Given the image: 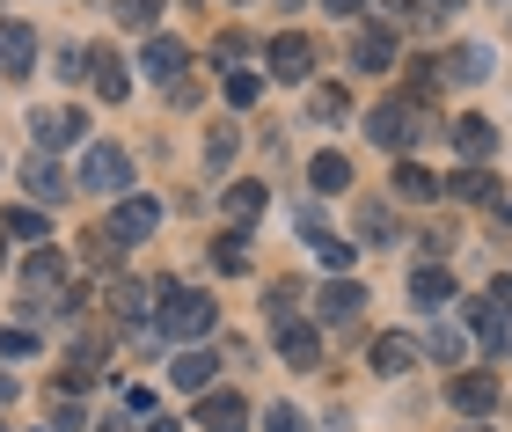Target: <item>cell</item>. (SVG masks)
I'll return each instance as SVG.
<instances>
[{"mask_svg":"<svg viewBox=\"0 0 512 432\" xmlns=\"http://www.w3.org/2000/svg\"><path fill=\"white\" fill-rule=\"evenodd\" d=\"M154 330H161V337H205V330H213V301H205V293H191V286H161Z\"/></svg>","mask_w":512,"mask_h":432,"instance_id":"obj_1","label":"cell"},{"mask_svg":"<svg viewBox=\"0 0 512 432\" xmlns=\"http://www.w3.org/2000/svg\"><path fill=\"white\" fill-rule=\"evenodd\" d=\"M81 191L125 198V191H132V162H125L118 147H88V154H81Z\"/></svg>","mask_w":512,"mask_h":432,"instance_id":"obj_2","label":"cell"},{"mask_svg":"<svg viewBox=\"0 0 512 432\" xmlns=\"http://www.w3.org/2000/svg\"><path fill=\"white\" fill-rule=\"evenodd\" d=\"M59 279H66V264L52 257V249H37V257H30V264H22V293H30V315L59 301Z\"/></svg>","mask_w":512,"mask_h":432,"instance_id":"obj_3","label":"cell"},{"mask_svg":"<svg viewBox=\"0 0 512 432\" xmlns=\"http://www.w3.org/2000/svg\"><path fill=\"white\" fill-rule=\"evenodd\" d=\"M447 403H454V411H469V418H491L498 411V374H454L447 381Z\"/></svg>","mask_w":512,"mask_h":432,"instance_id":"obj_4","label":"cell"},{"mask_svg":"<svg viewBox=\"0 0 512 432\" xmlns=\"http://www.w3.org/2000/svg\"><path fill=\"white\" fill-rule=\"evenodd\" d=\"M198 432H249V403H242L235 389L205 396V403H198Z\"/></svg>","mask_w":512,"mask_h":432,"instance_id":"obj_5","label":"cell"},{"mask_svg":"<svg viewBox=\"0 0 512 432\" xmlns=\"http://www.w3.org/2000/svg\"><path fill=\"white\" fill-rule=\"evenodd\" d=\"M81 66H88V81H96V96H103V103H125V88H132V81H125V59L110 52V44H96V52H88Z\"/></svg>","mask_w":512,"mask_h":432,"instance_id":"obj_6","label":"cell"},{"mask_svg":"<svg viewBox=\"0 0 512 432\" xmlns=\"http://www.w3.org/2000/svg\"><path fill=\"white\" fill-rule=\"evenodd\" d=\"M366 132H374V147H395V154H403V147L417 140V132H410V103H374Z\"/></svg>","mask_w":512,"mask_h":432,"instance_id":"obj_7","label":"cell"},{"mask_svg":"<svg viewBox=\"0 0 512 432\" xmlns=\"http://www.w3.org/2000/svg\"><path fill=\"white\" fill-rule=\"evenodd\" d=\"M154 227H161L154 198H118V220H110V235H118V242H147Z\"/></svg>","mask_w":512,"mask_h":432,"instance_id":"obj_8","label":"cell"},{"mask_svg":"<svg viewBox=\"0 0 512 432\" xmlns=\"http://www.w3.org/2000/svg\"><path fill=\"white\" fill-rule=\"evenodd\" d=\"M315 44L308 37H271V81H308Z\"/></svg>","mask_w":512,"mask_h":432,"instance_id":"obj_9","label":"cell"},{"mask_svg":"<svg viewBox=\"0 0 512 432\" xmlns=\"http://www.w3.org/2000/svg\"><path fill=\"white\" fill-rule=\"evenodd\" d=\"M278 359H286V367H315V359H322L315 330H308V323H293V315H278Z\"/></svg>","mask_w":512,"mask_h":432,"instance_id":"obj_10","label":"cell"},{"mask_svg":"<svg viewBox=\"0 0 512 432\" xmlns=\"http://www.w3.org/2000/svg\"><path fill=\"white\" fill-rule=\"evenodd\" d=\"M37 66V37L22 22H0V74H30Z\"/></svg>","mask_w":512,"mask_h":432,"instance_id":"obj_11","label":"cell"},{"mask_svg":"<svg viewBox=\"0 0 512 432\" xmlns=\"http://www.w3.org/2000/svg\"><path fill=\"white\" fill-rule=\"evenodd\" d=\"M30 132H37V147H74L81 140V110H37Z\"/></svg>","mask_w":512,"mask_h":432,"instance_id":"obj_12","label":"cell"},{"mask_svg":"<svg viewBox=\"0 0 512 432\" xmlns=\"http://www.w3.org/2000/svg\"><path fill=\"white\" fill-rule=\"evenodd\" d=\"M300 235H308V249H315V264H322V271H352V249H344L337 235H322V220H315V213H300Z\"/></svg>","mask_w":512,"mask_h":432,"instance_id":"obj_13","label":"cell"},{"mask_svg":"<svg viewBox=\"0 0 512 432\" xmlns=\"http://www.w3.org/2000/svg\"><path fill=\"white\" fill-rule=\"evenodd\" d=\"M183 59H191V52H183L176 37H147V52H139V66H147L154 81H176V74H183Z\"/></svg>","mask_w":512,"mask_h":432,"instance_id":"obj_14","label":"cell"},{"mask_svg":"<svg viewBox=\"0 0 512 432\" xmlns=\"http://www.w3.org/2000/svg\"><path fill=\"white\" fill-rule=\"evenodd\" d=\"M447 140H454L461 154H469V162H483V154L498 147V132H491V118H454V132H447Z\"/></svg>","mask_w":512,"mask_h":432,"instance_id":"obj_15","label":"cell"},{"mask_svg":"<svg viewBox=\"0 0 512 432\" xmlns=\"http://www.w3.org/2000/svg\"><path fill=\"white\" fill-rule=\"evenodd\" d=\"M439 74H447V81H483V74H491V52H483V44H461V52L439 59Z\"/></svg>","mask_w":512,"mask_h":432,"instance_id":"obj_16","label":"cell"},{"mask_svg":"<svg viewBox=\"0 0 512 432\" xmlns=\"http://www.w3.org/2000/svg\"><path fill=\"white\" fill-rule=\"evenodd\" d=\"M410 293H417V308H447V301H454V279H447L439 264H425V271L410 279Z\"/></svg>","mask_w":512,"mask_h":432,"instance_id":"obj_17","label":"cell"},{"mask_svg":"<svg viewBox=\"0 0 512 432\" xmlns=\"http://www.w3.org/2000/svg\"><path fill=\"white\" fill-rule=\"evenodd\" d=\"M366 308V293L352 286V279H337V286H322V315H330V323H352V315Z\"/></svg>","mask_w":512,"mask_h":432,"instance_id":"obj_18","label":"cell"},{"mask_svg":"<svg viewBox=\"0 0 512 432\" xmlns=\"http://www.w3.org/2000/svg\"><path fill=\"white\" fill-rule=\"evenodd\" d=\"M469 323H476V337H483V345H512V315H505L498 301H483V308H469Z\"/></svg>","mask_w":512,"mask_h":432,"instance_id":"obj_19","label":"cell"},{"mask_svg":"<svg viewBox=\"0 0 512 432\" xmlns=\"http://www.w3.org/2000/svg\"><path fill=\"white\" fill-rule=\"evenodd\" d=\"M395 191H403L410 206H425V198H439V176L417 169V162H403V169H395Z\"/></svg>","mask_w":512,"mask_h":432,"instance_id":"obj_20","label":"cell"},{"mask_svg":"<svg viewBox=\"0 0 512 432\" xmlns=\"http://www.w3.org/2000/svg\"><path fill=\"white\" fill-rule=\"evenodd\" d=\"M256 213H264V184H227V220L249 227Z\"/></svg>","mask_w":512,"mask_h":432,"instance_id":"obj_21","label":"cell"},{"mask_svg":"<svg viewBox=\"0 0 512 432\" xmlns=\"http://www.w3.org/2000/svg\"><path fill=\"white\" fill-rule=\"evenodd\" d=\"M410 359H417L410 337H381L374 345V374H410Z\"/></svg>","mask_w":512,"mask_h":432,"instance_id":"obj_22","label":"cell"},{"mask_svg":"<svg viewBox=\"0 0 512 432\" xmlns=\"http://www.w3.org/2000/svg\"><path fill=\"white\" fill-rule=\"evenodd\" d=\"M169 374H176V389H213V352H183Z\"/></svg>","mask_w":512,"mask_h":432,"instance_id":"obj_23","label":"cell"},{"mask_svg":"<svg viewBox=\"0 0 512 432\" xmlns=\"http://www.w3.org/2000/svg\"><path fill=\"white\" fill-rule=\"evenodd\" d=\"M81 249H88V264H96V271H118V257H125V242L110 235V227H88Z\"/></svg>","mask_w":512,"mask_h":432,"instance_id":"obj_24","label":"cell"},{"mask_svg":"<svg viewBox=\"0 0 512 432\" xmlns=\"http://www.w3.org/2000/svg\"><path fill=\"white\" fill-rule=\"evenodd\" d=\"M308 176H315V191H344L352 184V162H344V154H315Z\"/></svg>","mask_w":512,"mask_h":432,"instance_id":"obj_25","label":"cell"},{"mask_svg":"<svg viewBox=\"0 0 512 432\" xmlns=\"http://www.w3.org/2000/svg\"><path fill=\"white\" fill-rule=\"evenodd\" d=\"M388 59H395V37H388V30H366V37H359V66H366V74H381Z\"/></svg>","mask_w":512,"mask_h":432,"instance_id":"obj_26","label":"cell"},{"mask_svg":"<svg viewBox=\"0 0 512 432\" xmlns=\"http://www.w3.org/2000/svg\"><path fill=\"white\" fill-rule=\"evenodd\" d=\"M213 264H220V271H249V235H242V227L213 242Z\"/></svg>","mask_w":512,"mask_h":432,"instance_id":"obj_27","label":"cell"},{"mask_svg":"<svg viewBox=\"0 0 512 432\" xmlns=\"http://www.w3.org/2000/svg\"><path fill=\"white\" fill-rule=\"evenodd\" d=\"M439 191H454L461 206H483V198H491V176H483V169H461L454 184H439Z\"/></svg>","mask_w":512,"mask_h":432,"instance_id":"obj_28","label":"cell"},{"mask_svg":"<svg viewBox=\"0 0 512 432\" xmlns=\"http://www.w3.org/2000/svg\"><path fill=\"white\" fill-rule=\"evenodd\" d=\"M256 96H264V74H249V66H235V74H227V103H235V110H249Z\"/></svg>","mask_w":512,"mask_h":432,"instance_id":"obj_29","label":"cell"},{"mask_svg":"<svg viewBox=\"0 0 512 432\" xmlns=\"http://www.w3.org/2000/svg\"><path fill=\"white\" fill-rule=\"evenodd\" d=\"M22 184H30L37 198H66V184H59V169H52V162H37V154H30V169H22Z\"/></svg>","mask_w":512,"mask_h":432,"instance_id":"obj_30","label":"cell"},{"mask_svg":"<svg viewBox=\"0 0 512 432\" xmlns=\"http://www.w3.org/2000/svg\"><path fill=\"white\" fill-rule=\"evenodd\" d=\"M154 15H161V0H118V22H125V30H154Z\"/></svg>","mask_w":512,"mask_h":432,"instance_id":"obj_31","label":"cell"},{"mask_svg":"<svg viewBox=\"0 0 512 432\" xmlns=\"http://www.w3.org/2000/svg\"><path fill=\"white\" fill-rule=\"evenodd\" d=\"M110 301H118V315H125V323H139V315H147V301H154V293H147V286H132V279H125L118 293H110Z\"/></svg>","mask_w":512,"mask_h":432,"instance_id":"obj_32","label":"cell"},{"mask_svg":"<svg viewBox=\"0 0 512 432\" xmlns=\"http://www.w3.org/2000/svg\"><path fill=\"white\" fill-rule=\"evenodd\" d=\"M8 235H22V242H44V213H37V206H15V213H8Z\"/></svg>","mask_w":512,"mask_h":432,"instance_id":"obj_33","label":"cell"},{"mask_svg":"<svg viewBox=\"0 0 512 432\" xmlns=\"http://www.w3.org/2000/svg\"><path fill=\"white\" fill-rule=\"evenodd\" d=\"M235 147H242V140H235V125H220L213 140H205V162H213V169H227V162H235Z\"/></svg>","mask_w":512,"mask_h":432,"instance_id":"obj_34","label":"cell"},{"mask_svg":"<svg viewBox=\"0 0 512 432\" xmlns=\"http://www.w3.org/2000/svg\"><path fill=\"white\" fill-rule=\"evenodd\" d=\"M425 345H432V359H447V367H454V359H461V330H454V323H439Z\"/></svg>","mask_w":512,"mask_h":432,"instance_id":"obj_35","label":"cell"},{"mask_svg":"<svg viewBox=\"0 0 512 432\" xmlns=\"http://www.w3.org/2000/svg\"><path fill=\"white\" fill-rule=\"evenodd\" d=\"M271 432H308V418H300L293 403H278V411H271Z\"/></svg>","mask_w":512,"mask_h":432,"instance_id":"obj_36","label":"cell"},{"mask_svg":"<svg viewBox=\"0 0 512 432\" xmlns=\"http://www.w3.org/2000/svg\"><path fill=\"white\" fill-rule=\"evenodd\" d=\"M315 118H344V88H322V96H315Z\"/></svg>","mask_w":512,"mask_h":432,"instance_id":"obj_37","label":"cell"},{"mask_svg":"<svg viewBox=\"0 0 512 432\" xmlns=\"http://www.w3.org/2000/svg\"><path fill=\"white\" fill-rule=\"evenodd\" d=\"M359 227H366V235H374V242H381V235H395V227H388V213H381V206H366V213H359Z\"/></svg>","mask_w":512,"mask_h":432,"instance_id":"obj_38","label":"cell"},{"mask_svg":"<svg viewBox=\"0 0 512 432\" xmlns=\"http://www.w3.org/2000/svg\"><path fill=\"white\" fill-rule=\"evenodd\" d=\"M491 301H498V308H505V315H512V271H505V279H498V286H491Z\"/></svg>","mask_w":512,"mask_h":432,"instance_id":"obj_39","label":"cell"},{"mask_svg":"<svg viewBox=\"0 0 512 432\" xmlns=\"http://www.w3.org/2000/svg\"><path fill=\"white\" fill-rule=\"evenodd\" d=\"M322 8H330V15H359L366 0H322Z\"/></svg>","mask_w":512,"mask_h":432,"instance_id":"obj_40","label":"cell"},{"mask_svg":"<svg viewBox=\"0 0 512 432\" xmlns=\"http://www.w3.org/2000/svg\"><path fill=\"white\" fill-rule=\"evenodd\" d=\"M139 432H176V418H161V411H154V418H147V425H139Z\"/></svg>","mask_w":512,"mask_h":432,"instance_id":"obj_41","label":"cell"},{"mask_svg":"<svg viewBox=\"0 0 512 432\" xmlns=\"http://www.w3.org/2000/svg\"><path fill=\"white\" fill-rule=\"evenodd\" d=\"M8 396H15V381H8V374H0V403H8Z\"/></svg>","mask_w":512,"mask_h":432,"instance_id":"obj_42","label":"cell"},{"mask_svg":"<svg viewBox=\"0 0 512 432\" xmlns=\"http://www.w3.org/2000/svg\"><path fill=\"white\" fill-rule=\"evenodd\" d=\"M0 271H8V235H0Z\"/></svg>","mask_w":512,"mask_h":432,"instance_id":"obj_43","label":"cell"},{"mask_svg":"<svg viewBox=\"0 0 512 432\" xmlns=\"http://www.w3.org/2000/svg\"><path fill=\"white\" fill-rule=\"evenodd\" d=\"M469 432H491V425H469Z\"/></svg>","mask_w":512,"mask_h":432,"instance_id":"obj_44","label":"cell"},{"mask_svg":"<svg viewBox=\"0 0 512 432\" xmlns=\"http://www.w3.org/2000/svg\"><path fill=\"white\" fill-rule=\"evenodd\" d=\"M439 8H454V0H439Z\"/></svg>","mask_w":512,"mask_h":432,"instance_id":"obj_45","label":"cell"}]
</instances>
